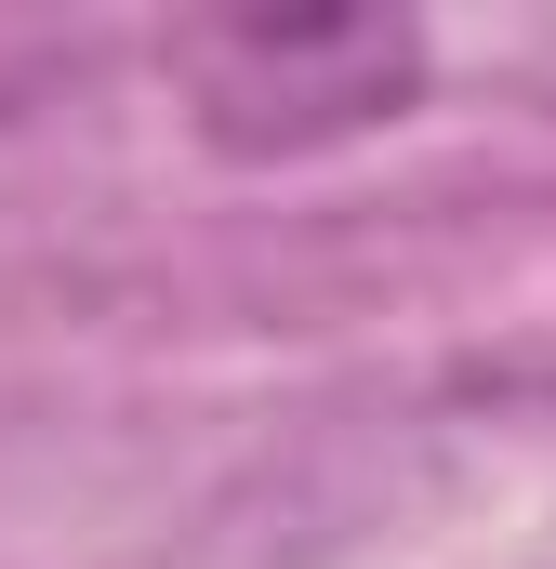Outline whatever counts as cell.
I'll list each match as a JSON object with an SVG mask.
<instances>
[{
	"instance_id": "1",
	"label": "cell",
	"mask_w": 556,
	"mask_h": 569,
	"mask_svg": "<svg viewBox=\"0 0 556 569\" xmlns=\"http://www.w3.org/2000/svg\"><path fill=\"white\" fill-rule=\"evenodd\" d=\"M172 80L226 159H305L411 107L424 27L411 13H212L172 40Z\"/></svg>"
}]
</instances>
